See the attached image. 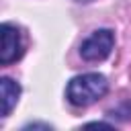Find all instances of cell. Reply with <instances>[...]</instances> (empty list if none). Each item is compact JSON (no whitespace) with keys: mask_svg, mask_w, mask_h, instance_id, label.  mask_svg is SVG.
I'll return each instance as SVG.
<instances>
[{"mask_svg":"<svg viewBox=\"0 0 131 131\" xmlns=\"http://www.w3.org/2000/svg\"><path fill=\"white\" fill-rule=\"evenodd\" d=\"M74 2H92V0H74Z\"/></svg>","mask_w":131,"mask_h":131,"instance_id":"obj_7","label":"cell"},{"mask_svg":"<svg viewBox=\"0 0 131 131\" xmlns=\"http://www.w3.org/2000/svg\"><path fill=\"white\" fill-rule=\"evenodd\" d=\"M2 33V49H0V63L8 66L16 59L23 57L25 53V41H23V33L16 25L10 23H2L0 27Z\"/></svg>","mask_w":131,"mask_h":131,"instance_id":"obj_3","label":"cell"},{"mask_svg":"<svg viewBox=\"0 0 131 131\" xmlns=\"http://www.w3.org/2000/svg\"><path fill=\"white\" fill-rule=\"evenodd\" d=\"M84 127H100V129H113V125H108V123H86Z\"/></svg>","mask_w":131,"mask_h":131,"instance_id":"obj_6","label":"cell"},{"mask_svg":"<svg viewBox=\"0 0 131 131\" xmlns=\"http://www.w3.org/2000/svg\"><path fill=\"white\" fill-rule=\"evenodd\" d=\"M0 90H2V119H6L12 108L16 106L18 102V96H20V84L14 82L12 78H2L0 80Z\"/></svg>","mask_w":131,"mask_h":131,"instance_id":"obj_4","label":"cell"},{"mask_svg":"<svg viewBox=\"0 0 131 131\" xmlns=\"http://www.w3.org/2000/svg\"><path fill=\"white\" fill-rule=\"evenodd\" d=\"M115 115H119L121 119H131V100H125L121 106L108 111V117H115Z\"/></svg>","mask_w":131,"mask_h":131,"instance_id":"obj_5","label":"cell"},{"mask_svg":"<svg viewBox=\"0 0 131 131\" xmlns=\"http://www.w3.org/2000/svg\"><path fill=\"white\" fill-rule=\"evenodd\" d=\"M113 47H115V33L111 29H98L82 41L80 55L86 61H102L111 55Z\"/></svg>","mask_w":131,"mask_h":131,"instance_id":"obj_2","label":"cell"},{"mask_svg":"<svg viewBox=\"0 0 131 131\" xmlns=\"http://www.w3.org/2000/svg\"><path fill=\"white\" fill-rule=\"evenodd\" d=\"M106 92H108L106 76H102L98 72H88V74L74 76L68 82L66 98L74 106H90L96 100H100Z\"/></svg>","mask_w":131,"mask_h":131,"instance_id":"obj_1","label":"cell"}]
</instances>
